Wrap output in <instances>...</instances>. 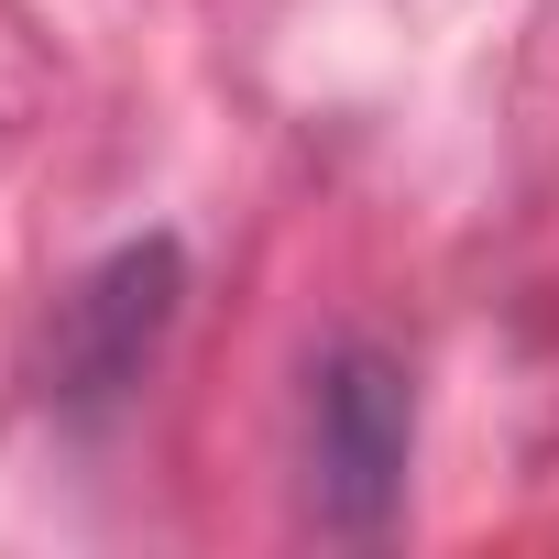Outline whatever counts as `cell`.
<instances>
[{"instance_id": "obj_1", "label": "cell", "mask_w": 559, "mask_h": 559, "mask_svg": "<svg viewBox=\"0 0 559 559\" xmlns=\"http://www.w3.org/2000/svg\"><path fill=\"white\" fill-rule=\"evenodd\" d=\"M308 483H319V515L330 526H384L395 493H406V439H417V406H406V373L362 341H341L319 373H308Z\"/></svg>"}, {"instance_id": "obj_2", "label": "cell", "mask_w": 559, "mask_h": 559, "mask_svg": "<svg viewBox=\"0 0 559 559\" xmlns=\"http://www.w3.org/2000/svg\"><path fill=\"white\" fill-rule=\"evenodd\" d=\"M165 319H176V241L110 252L88 286L67 297V395H121L154 362Z\"/></svg>"}]
</instances>
